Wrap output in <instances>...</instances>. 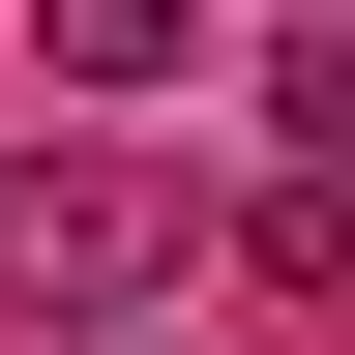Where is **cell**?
Returning a JSON list of instances; mask_svg holds the SVG:
<instances>
[{
	"mask_svg": "<svg viewBox=\"0 0 355 355\" xmlns=\"http://www.w3.org/2000/svg\"><path fill=\"white\" fill-rule=\"evenodd\" d=\"M148 296H178L148 148H0V326H148Z\"/></svg>",
	"mask_w": 355,
	"mask_h": 355,
	"instance_id": "obj_1",
	"label": "cell"
},
{
	"mask_svg": "<svg viewBox=\"0 0 355 355\" xmlns=\"http://www.w3.org/2000/svg\"><path fill=\"white\" fill-rule=\"evenodd\" d=\"M60 89H207V0H30Z\"/></svg>",
	"mask_w": 355,
	"mask_h": 355,
	"instance_id": "obj_2",
	"label": "cell"
},
{
	"mask_svg": "<svg viewBox=\"0 0 355 355\" xmlns=\"http://www.w3.org/2000/svg\"><path fill=\"white\" fill-rule=\"evenodd\" d=\"M237 296H296V326H355V178H266V207H237Z\"/></svg>",
	"mask_w": 355,
	"mask_h": 355,
	"instance_id": "obj_3",
	"label": "cell"
},
{
	"mask_svg": "<svg viewBox=\"0 0 355 355\" xmlns=\"http://www.w3.org/2000/svg\"><path fill=\"white\" fill-rule=\"evenodd\" d=\"M266 148H296V178H355V30H266Z\"/></svg>",
	"mask_w": 355,
	"mask_h": 355,
	"instance_id": "obj_4",
	"label": "cell"
}]
</instances>
